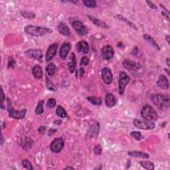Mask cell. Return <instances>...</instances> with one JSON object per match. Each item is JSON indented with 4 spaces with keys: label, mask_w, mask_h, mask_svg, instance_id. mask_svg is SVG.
<instances>
[{
    "label": "cell",
    "mask_w": 170,
    "mask_h": 170,
    "mask_svg": "<svg viewBox=\"0 0 170 170\" xmlns=\"http://www.w3.org/2000/svg\"><path fill=\"white\" fill-rule=\"evenodd\" d=\"M25 31L32 37H43L48 33H51L52 30L49 28L35 25H27L25 27Z\"/></svg>",
    "instance_id": "6da1fadb"
},
{
    "label": "cell",
    "mask_w": 170,
    "mask_h": 170,
    "mask_svg": "<svg viewBox=\"0 0 170 170\" xmlns=\"http://www.w3.org/2000/svg\"><path fill=\"white\" fill-rule=\"evenodd\" d=\"M151 100L159 109L164 110L169 106V97L162 94H155L151 96Z\"/></svg>",
    "instance_id": "7a4b0ae2"
},
{
    "label": "cell",
    "mask_w": 170,
    "mask_h": 170,
    "mask_svg": "<svg viewBox=\"0 0 170 170\" xmlns=\"http://www.w3.org/2000/svg\"><path fill=\"white\" fill-rule=\"evenodd\" d=\"M141 116L146 120L154 122L157 119V114L153 108L150 105H146L141 111Z\"/></svg>",
    "instance_id": "3957f363"
},
{
    "label": "cell",
    "mask_w": 170,
    "mask_h": 170,
    "mask_svg": "<svg viewBox=\"0 0 170 170\" xmlns=\"http://www.w3.org/2000/svg\"><path fill=\"white\" fill-rule=\"evenodd\" d=\"M8 112H9V116L10 118L14 119H22L25 116V114L27 113V110L23 109L21 111L19 110H15L12 108L10 100L8 99Z\"/></svg>",
    "instance_id": "277c9868"
},
{
    "label": "cell",
    "mask_w": 170,
    "mask_h": 170,
    "mask_svg": "<svg viewBox=\"0 0 170 170\" xmlns=\"http://www.w3.org/2000/svg\"><path fill=\"white\" fill-rule=\"evenodd\" d=\"M130 78L125 72H120L119 75L118 80V87H119V93L120 94L122 95L124 92L126 85L130 83Z\"/></svg>",
    "instance_id": "5b68a950"
},
{
    "label": "cell",
    "mask_w": 170,
    "mask_h": 170,
    "mask_svg": "<svg viewBox=\"0 0 170 170\" xmlns=\"http://www.w3.org/2000/svg\"><path fill=\"white\" fill-rule=\"evenodd\" d=\"M134 124L139 129L142 130H152L155 127V124L154 122H150L148 120H142L140 119H135L134 120Z\"/></svg>",
    "instance_id": "8992f818"
},
{
    "label": "cell",
    "mask_w": 170,
    "mask_h": 170,
    "mask_svg": "<svg viewBox=\"0 0 170 170\" xmlns=\"http://www.w3.org/2000/svg\"><path fill=\"white\" fill-rule=\"evenodd\" d=\"M64 147V141L63 138H57L52 141L50 146V150L55 154H58L63 150Z\"/></svg>",
    "instance_id": "52a82bcc"
},
{
    "label": "cell",
    "mask_w": 170,
    "mask_h": 170,
    "mask_svg": "<svg viewBox=\"0 0 170 170\" xmlns=\"http://www.w3.org/2000/svg\"><path fill=\"white\" fill-rule=\"evenodd\" d=\"M25 55L29 58L34 59L38 61L42 62L43 61V51L41 49H29L25 52Z\"/></svg>",
    "instance_id": "ba28073f"
},
{
    "label": "cell",
    "mask_w": 170,
    "mask_h": 170,
    "mask_svg": "<svg viewBox=\"0 0 170 170\" xmlns=\"http://www.w3.org/2000/svg\"><path fill=\"white\" fill-rule=\"evenodd\" d=\"M73 28L79 35L85 36L88 34V29L86 26L80 21H75L72 23Z\"/></svg>",
    "instance_id": "9c48e42d"
},
{
    "label": "cell",
    "mask_w": 170,
    "mask_h": 170,
    "mask_svg": "<svg viewBox=\"0 0 170 170\" xmlns=\"http://www.w3.org/2000/svg\"><path fill=\"white\" fill-rule=\"evenodd\" d=\"M114 51L111 45H104V47L102 48L101 49V55L103 59L106 60H111L112 57H114Z\"/></svg>",
    "instance_id": "30bf717a"
},
{
    "label": "cell",
    "mask_w": 170,
    "mask_h": 170,
    "mask_svg": "<svg viewBox=\"0 0 170 170\" xmlns=\"http://www.w3.org/2000/svg\"><path fill=\"white\" fill-rule=\"evenodd\" d=\"M102 78L104 82L106 85H110L112 82L113 79V76H112V73L109 68L105 67L102 69Z\"/></svg>",
    "instance_id": "8fae6325"
},
{
    "label": "cell",
    "mask_w": 170,
    "mask_h": 170,
    "mask_svg": "<svg viewBox=\"0 0 170 170\" xmlns=\"http://www.w3.org/2000/svg\"><path fill=\"white\" fill-rule=\"evenodd\" d=\"M57 44L54 43L52 44L48 48V50L47 51L46 56H45V60L47 62H49L54 58L55 56L56 55L57 51Z\"/></svg>",
    "instance_id": "7c38bea8"
},
{
    "label": "cell",
    "mask_w": 170,
    "mask_h": 170,
    "mask_svg": "<svg viewBox=\"0 0 170 170\" xmlns=\"http://www.w3.org/2000/svg\"><path fill=\"white\" fill-rule=\"evenodd\" d=\"M123 66H124V68H126L127 69V70L132 72L137 71L139 68H140V64L136 63L134 61H131V60L129 59L124 60L123 62Z\"/></svg>",
    "instance_id": "4fadbf2b"
},
{
    "label": "cell",
    "mask_w": 170,
    "mask_h": 170,
    "mask_svg": "<svg viewBox=\"0 0 170 170\" xmlns=\"http://www.w3.org/2000/svg\"><path fill=\"white\" fill-rule=\"evenodd\" d=\"M71 48V45L69 43H64V44L62 45L59 51V55L62 59H65L66 58Z\"/></svg>",
    "instance_id": "5bb4252c"
},
{
    "label": "cell",
    "mask_w": 170,
    "mask_h": 170,
    "mask_svg": "<svg viewBox=\"0 0 170 170\" xmlns=\"http://www.w3.org/2000/svg\"><path fill=\"white\" fill-rule=\"evenodd\" d=\"M157 87L161 88L162 89L167 90L169 87V81L165 75H160L157 81Z\"/></svg>",
    "instance_id": "9a60e30c"
},
{
    "label": "cell",
    "mask_w": 170,
    "mask_h": 170,
    "mask_svg": "<svg viewBox=\"0 0 170 170\" xmlns=\"http://www.w3.org/2000/svg\"><path fill=\"white\" fill-rule=\"evenodd\" d=\"M76 49L78 52H83V54H87L89 52V45L85 41H81L77 43Z\"/></svg>",
    "instance_id": "2e32d148"
},
{
    "label": "cell",
    "mask_w": 170,
    "mask_h": 170,
    "mask_svg": "<svg viewBox=\"0 0 170 170\" xmlns=\"http://www.w3.org/2000/svg\"><path fill=\"white\" fill-rule=\"evenodd\" d=\"M57 31L61 34L66 36V37H69L71 35V31L69 29V27L63 22H61L59 24L58 26H57Z\"/></svg>",
    "instance_id": "e0dca14e"
},
{
    "label": "cell",
    "mask_w": 170,
    "mask_h": 170,
    "mask_svg": "<svg viewBox=\"0 0 170 170\" xmlns=\"http://www.w3.org/2000/svg\"><path fill=\"white\" fill-rule=\"evenodd\" d=\"M105 103L107 107L108 108H112L114 107L116 104V99L114 94H107L106 97H105Z\"/></svg>",
    "instance_id": "ac0fdd59"
},
{
    "label": "cell",
    "mask_w": 170,
    "mask_h": 170,
    "mask_svg": "<svg viewBox=\"0 0 170 170\" xmlns=\"http://www.w3.org/2000/svg\"><path fill=\"white\" fill-rule=\"evenodd\" d=\"M128 155L131 157H137V158H142V159H148L150 158V155L146 153L138 152V151H130L128 152Z\"/></svg>",
    "instance_id": "d6986e66"
},
{
    "label": "cell",
    "mask_w": 170,
    "mask_h": 170,
    "mask_svg": "<svg viewBox=\"0 0 170 170\" xmlns=\"http://www.w3.org/2000/svg\"><path fill=\"white\" fill-rule=\"evenodd\" d=\"M33 143V141L31 138H27V137L24 138L21 140V147L23 148V150H28L31 148Z\"/></svg>",
    "instance_id": "ffe728a7"
},
{
    "label": "cell",
    "mask_w": 170,
    "mask_h": 170,
    "mask_svg": "<svg viewBox=\"0 0 170 170\" xmlns=\"http://www.w3.org/2000/svg\"><path fill=\"white\" fill-rule=\"evenodd\" d=\"M32 72H33V75L35 78L40 79V78H41L43 77V73L42 68L39 65H35L33 66Z\"/></svg>",
    "instance_id": "44dd1931"
},
{
    "label": "cell",
    "mask_w": 170,
    "mask_h": 170,
    "mask_svg": "<svg viewBox=\"0 0 170 170\" xmlns=\"http://www.w3.org/2000/svg\"><path fill=\"white\" fill-rule=\"evenodd\" d=\"M143 39H144L148 43H149L152 45V46L155 48V49H157V50H160V46L158 45V44L157 43L156 41L153 39V38L151 37V36L150 35H148V34H145V35H143Z\"/></svg>",
    "instance_id": "7402d4cb"
},
{
    "label": "cell",
    "mask_w": 170,
    "mask_h": 170,
    "mask_svg": "<svg viewBox=\"0 0 170 170\" xmlns=\"http://www.w3.org/2000/svg\"><path fill=\"white\" fill-rule=\"evenodd\" d=\"M71 62L68 63V68L69 69V71H71V73H73L75 72V70L76 69V56L74 53L71 54Z\"/></svg>",
    "instance_id": "603a6c76"
},
{
    "label": "cell",
    "mask_w": 170,
    "mask_h": 170,
    "mask_svg": "<svg viewBox=\"0 0 170 170\" xmlns=\"http://www.w3.org/2000/svg\"><path fill=\"white\" fill-rule=\"evenodd\" d=\"M88 18H89L90 20L92 21L93 23L95 24L96 25H97L98 27H102V28H108V25L104 22V21H100L99 20V19L94 18V17H93L90 16V15H88Z\"/></svg>",
    "instance_id": "cb8c5ba5"
},
{
    "label": "cell",
    "mask_w": 170,
    "mask_h": 170,
    "mask_svg": "<svg viewBox=\"0 0 170 170\" xmlns=\"http://www.w3.org/2000/svg\"><path fill=\"white\" fill-rule=\"evenodd\" d=\"M56 114L59 117H61V118H67L68 117L67 113H66L65 109H64L61 106H59L57 108Z\"/></svg>",
    "instance_id": "d4e9b609"
},
{
    "label": "cell",
    "mask_w": 170,
    "mask_h": 170,
    "mask_svg": "<svg viewBox=\"0 0 170 170\" xmlns=\"http://www.w3.org/2000/svg\"><path fill=\"white\" fill-rule=\"evenodd\" d=\"M141 166L146 169L148 170H154L155 167L154 164H153L152 162H149V161H142L140 162Z\"/></svg>",
    "instance_id": "484cf974"
},
{
    "label": "cell",
    "mask_w": 170,
    "mask_h": 170,
    "mask_svg": "<svg viewBox=\"0 0 170 170\" xmlns=\"http://www.w3.org/2000/svg\"><path fill=\"white\" fill-rule=\"evenodd\" d=\"M88 101L95 106H100L102 104V99L96 97H89L87 98Z\"/></svg>",
    "instance_id": "4316f807"
},
{
    "label": "cell",
    "mask_w": 170,
    "mask_h": 170,
    "mask_svg": "<svg viewBox=\"0 0 170 170\" xmlns=\"http://www.w3.org/2000/svg\"><path fill=\"white\" fill-rule=\"evenodd\" d=\"M57 70L56 66L53 63H50L46 66V72L49 76H52Z\"/></svg>",
    "instance_id": "83f0119b"
},
{
    "label": "cell",
    "mask_w": 170,
    "mask_h": 170,
    "mask_svg": "<svg viewBox=\"0 0 170 170\" xmlns=\"http://www.w3.org/2000/svg\"><path fill=\"white\" fill-rule=\"evenodd\" d=\"M43 104H44L43 100H40L39 103H38L37 107H36V109H35L36 114H41L43 113V112H44Z\"/></svg>",
    "instance_id": "f1b7e54d"
},
{
    "label": "cell",
    "mask_w": 170,
    "mask_h": 170,
    "mask_svg": "<svg viewBox=\"0 0 170 170\" xmlns=\"http://www.w3.org/2000/svg\"><path fill=\"white\" fill-rule=\"evenodd\" d=\"M117 16H118V17L119 18L120 20H121V21H124V22H125L126 24H128V25L130 26V27H132V28H134L135 29H137V27H136V26L132 22V21H130V20H127L126 17H124L122 16V15H118Z\"/></svg>",
    "instance_id": "f546056e"
},
{
    "label": "cell",
    "mask_w": 170,
    "mask_h": 170,
    "mask_svg": "<svg viewBox=\"0 0 170 170\" xmlns=\"http://www.w3.org/2000/svg\"><path fill=\"white\" fill-rule=\"evenodd\" d=\"M83 3L87 8H94L97 6V3H96L94 0H90H90H85V1H83Z\"/></svg>",
    "instance_id": "4dcf8cb0"
},
{
    "label": "cell",
    "mask_w": 170,
    "mask_h": 170,
    "mask_svg": "<svg viewBox=\"0 0 170 170\" xmlns=\"http://www.w3.org/2000/svg\"><path fill=\"white\" fill-rule=\"evenodd\" d=\"M21 164H22V166L24 167V168L27 169H30L31 170L33 169V166L31 164V163L28 160H23L22 162H21Z\"/></svg>",
    "instance_id": "1f68e13d"
},
{
    "label": "cell",
    "mask_w": 170,
    "mask_h": 170,
    "mask_svg": "<svg viewBox=\"0 0 170 170\" xmlns=\"http://www.w3.org/2000/svg\"><path fill=\"white\" fill-rule=\"evenodd\" d=\"M21 15L23 17L27 18V19H33L35 17V14L31 13V12H28V11H21Z\"/></svg>",
    "instance_id": "d6a6232c"
},
{
    "label": "cell",
    "mask_w": 170,
    "mask_h": 170,
    "mask_svg": "<svg viewBox=\"0 0 170 170\" xmlns=\"http://www.w3.org/2000/svg\"><path fill=\"white\" fill-rule=\"evenodd\" d=\"M130 134L134 138L136 139V140H142V139L143 138L142 135L141 134V133L139 132L133 131V132H132L130 133Z\"/></svg>",
    "instance_id": "836d02e7"
},
{
    "label": "cell",
    "mask_w": 170,
    "mask_h": 170,
    "mask_svg": "<svg viewBox=\"0 0 170 170\" xmlns=\"http://www.w3.org/2000/svg\"><path fill=\"white\" fill-rule=\"evenodd\" d=\"M56 104H57V102H56V100L55 99H49L48 100V102H47V107L49 108H54L56 106Z\"/></svg>",
    "instance_id": "e575fe53"
},
{
    "label": "cell",
    "mask_w": 170,
    "mask_h": 170,
    "mask_svg": "<svg viewBox=\"0 0 170 170\" xmlns=\"http://www.w3.org/2000/svg\"><path fill=\"white\" fill-rule=\"evenodd\" d=\"M102 151V149L101 146L99 145V144H98V145L96 146L94 148V154L96 155H101Z\"/></svg>",
    "instance_id": "d590c367"
},
{
    "label": "cell",
    "mask_w": 170,
    "mask_h": 170,
    "mask_svg": "<svg viewBox=\"0 0 170 170\" xmlns=\"http://www.w3.org/2000/svg\"><path fill=\"white\" fill-rule=\"evenodd\" d=\"M15 64V60L13 59V57H9V59H8V67L9 68H13Z\"/></svg>",
    "instance_id": "8d00e7d4"
},
{
    "label": "cell",
    "mask_w": 170,
    "mask_h": 170,
    "mask_svg": "<svg viewBox=\"0 0 170 170\" xmlns=\"http://www.w3.org/2000/svg\"><path fill=\"white\" fill-rule=\"evenodd\" d=\"M89 63V59L87 57H83L82 59H81L80 64L83 66H87V64Z\"/></svg>",
    "instance_id": "74e56055"
},
{
    "label": "cell",
    "mask_w": 170,
    "mask_h": 170,
    "mask_svg": "<svg viewBox=\"0 0 170 170\" xmlns=\"http://www.w3.org/2000/svg\"><path fill=\"white\" fill-rule=\"evenodd\" d=\"M1 108L2 109H6V107H5V105H4V102H5V94H4V92H3V89L1 88Z\"/></svg>",
    "instance_id": "f35d334b"
},
{
    "label": "cell",
    "mask_w": 170,
    "mask_h": 170,
    "mask_svg": "<svg viewBox=\"0 0 170 170\" xmlns=\"http://www.w3.org/2000/svg\"><path fill=\"white\" fill-rule=\"evenodd\" d=\"M47 88H48V89L52 90V91L55 90V88L54 85H52V84L51 83V82H50L49 79H47Z\"/></svg>",
    "instance_id": "ab89813d"
},
{
    "label": "cell",
    "mask_w": 170,
    "mask_h": 170,
    "mask_svg": "<svg viewBox=\"0 0 170 170\" xmlns=\"http://www.w3.org/2000/svg\"><path fill=\"white\" fill-rule=\"evenodd\" d=\"M38 131H39V132L41 134L43 135L45 134V132H46V127L44 126H41L39 128V129H38Z\"/></svg>",
    "instance_id": "60d3db41"
},
{
    "label": "cell",
    "mask_w": 170,
    "mask_h": 170,
    "mask_svg": "<svg viewBox=\"0 0 170 170\" xmlns=\"http://www.w3.org/2000/svg\"><path fill=\"white\" fill-rule=\"evenodd\" d=\"M146 3L148 5V6H149L150 8H152V9H157V7H156V6H155V4L153 3L152 2L147 1H146Z\"/></svg>",
    "instance_id": "b9f144b4"
},
{
    "label": "cell",
    "mask_w": 170,
    "mask_h": 170,
    "mask_svg": "<svg viewBox=\"0 0 170 170\" xmlns=\"http://www.w3.org/2000/svg\"><path fill=\"white\" fill-rule=\"evenodd\" d=\"M56 132H57L56 129H50V130L48 131V136H51L53 134H55Z\"/></svg>",
    "instance_id": "7bdbcfd3"
},
{
    "label": "cell",
    "mask_w": 170,
    "mask_h": 170,
    "mask_svg": "<svg viewBox=\"0 0 170 170\" xmlns=\"http://www.w3.org/2000/svg\"><path fill=\"white\" fill-rule=\"evenodd\" d=\"M84 73H85V71H84V69L83 68H81L80 69V76H83V75H84Z\"/></svg>",
    "instance_id": "ee69618b"
},
{
    "label": "cell",
    "mask_w": 170,
    "mask_h": 170,
    "mask_svg": "<svg viewBox=\"0 0 170 170\" xmlns=\"http://www.w3.org/2000/svg\"><path fill=\"white\" fill-rule=\"evenodd\" d=\"M166 39L167 40V43H168V44H169L170 43V42H169V35H167L166 37Z\"/></svg>",
    "instance_id": "f6af8a7d"
},
{
    "label": "cell",
    "mask_w": 170,
    "mask_h": 170,
    "mask_svg": "<svg viewBox=\"0 0 170 170\" xmlns=\"http://www.w3.org/2000/svg\"><path fill=\"white\" fill-rule=\"evenodd\" d=\"M1 145L2 146V145H3V135H2V134H1Z\"/></svg>",
    "instance_id": "bcb514c9"
},
{
    "label": "cell",
    "mask_w": 170,
    "mask_h": 170,
    "mask_svg": "<svg viewBox=\"0 0 170 170\" xmlns=\"http://www.w3.org/2000/svg\"><path fill=\"white\" fill-rule=\"evenodd\" d=\"M166 63H167V65L169 66V58L166 59Z\"/></svg>",
    "instance_id": "7dc6e473"
},
{
    "label": "cell",
    "mask_w": 170,
    "mask_h": 170,
    "mask_svg": "<svg viewBox=\"0 0 170 170\" xmlns=\"http://www.w3.org/2000/svg\"><path fill=\"white\" fill-rule=\"evenodd\" d=\"M66 169H74L73 167H66L65 168Z\"/></svg>",
    "instance_id": "c3c4849f"
}]
</instances>
